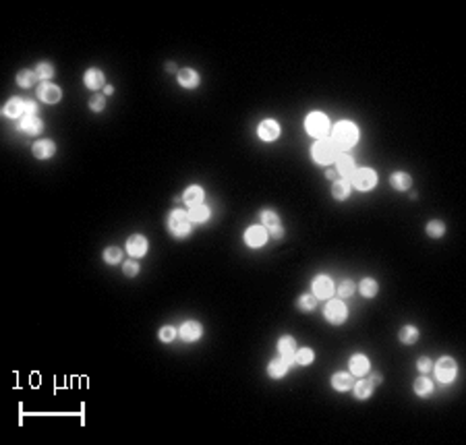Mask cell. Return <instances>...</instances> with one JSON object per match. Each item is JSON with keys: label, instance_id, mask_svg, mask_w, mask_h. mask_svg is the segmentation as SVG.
<instances>
[{"label": "cell", "instance_id": "cell-24", "mask_svg": "<svg viewBox=\"0 0 466 445\" xmlns=\"http://www.w3.org/2000/svg\"><path fill=\"white\" fill-rule=\"evenodd\" d=\"M21 130L23 132H27V135H35V132H39L41 130V122H39V118H35V116H25L23 120H21Z\"/></svg>", "mask_w": 466, "mask_h": 445}, {"label": "cell", "instance_id": "cell-28", "mask_svg": "<svg viewBox=\"0 0 466 445\" xmlns=\"http://www.w3.org/2000/svg\"><path fill=\"white\" fill-rule=\"evenodd\" d=\"M261 224L268 226V230H272V228H276V226H282V224H280V215H278L276 211H272V209L261 211Z\"/></svg>", "mask_w": 466, "mask_h": 445}, {"label": "cell", "instance_id": "cell-34", "mask_svg": "<svg viewBox=\"0 0 466 445\" xmlns=\"http://www.w3.org/2000/svg\"><path fill=\"white\" fill-rule=\"evenodd\" d=\"M35 73L33 71H21L19 73V77H17V83L21 85V87H31L33 83H35Z\"/></svg>", "mask_w": 466, "mask_h": 445}, {"label": "cell", "instance_id": "cell-45", "mask_svg": "<svg viewBox=\"0 0 466 445\" xmlns=\"http://www.w3.org/2000/svg\"><path fill=\"white\" fill-rule=\"evenodd\" d=\"M268 234H270L272 238H282V236H284V228H282V226H276V228H272Z\"/></svg>", "mask_w": 466, "mask_h": 445}, {"label": "cell", "instance_id": "cell-35", "mask_svg": "<svg viewBox=\"0 0 466 445\" xmlns=\"http://www.w3.org/2000/svg\"><path fill=\"white\" fill-rule=\"evenodd\" d=\"M443 232H446V228H443V224H441L439 219H431L429 224H427V234L429 236L439 238V236H443Z\"/></svg>", "mask_w": 466, "mask_h": 445}, {"label": "cell", "instance_id": "cell-14", "mask_svg": "<svg viewBox=\"0 0 466 445\" xmlns=\"http://www.w3.org/2000/svg\"><path fill=\"white\" fill-rule=\"evenodd\" d=\"M280 135V124L276 120H263L259 124V137L263 141H274Z\"/></svg>", "mask_w": 466, "mask_h": 445}, {"label": "cell", "instance_id": "cell-46", "mask_svg": "<svg viewBox=\"0 0 466 445\" xmlns=\"http://www.w3.org/2000/svg\"><path fill=\"white\" fill-rule=\"evenodd\" d=\"M371 381L373 383H382V375H371Z\"/></svg>", "mask_w": 466, "mask_h": 445}, {"label": "cell", "instance_id": "cell-7", "mask_svg": "<svg viewBox=\"0 0 466 445\" xmlns=\"http://www.w3.org/2000/svg\"><path fill=\"white\" fill-rule=\"evenodd\" d=\"M325 319L334 325H340L346 319V306L340 300H329L325 304Z\"/></svg>", "mask_w": 466, "mask_h": 445}, {"label": "cell", "instance_id": "cell-8", "mask_svg": "<svg viewBox=\"0 0 466 445\" xmlns=\"http://www.w3.org/2000/svg\"><path fill=\"white\" fill-rule=\"evenodd\" d=\"M334 294V282H331L327 276H319L313 282V296L315 298H327Z\"/></svg>", "mask_w": 466, "mask_h": 445}, {"label": "cell", "instance_id": "cell-10", "mask_svg": "<svg viewBox=\"0 0 466 445\" xmlns=\"http://www.w3.org/2000/svg\"><path fill=\"white\" fill-rule=\"evenodd\" d=\"M270 238V234L265 232L261 226H253L245 232V242L249 244V247H261V244H265V240Z\"/></svg>", "mask_w": 466, "mask_h": 445}, {"label": "cell", "instance_id": "cell-11", "mask_svg": "<svg viewBox=\"0 0 466 445\" xmlns=\"http://www.w3.org/2000/svg\"><path fill=\"white\" fill-rule=\"evenodd\" d=\"M371 369V363L367 356L363 354H354L350 359V375H357V377H365Z\"/></svg>", "mask_w": 466, "mask_h": 445}, {"label": "cell", "instance_id": "cell-12", "mask_svg": "<svg viewBox=\"0 0 466 445\" xmlns=\"http://www.w3.org/2000/svg\"><path fill=\"white\" fill-rule=\"evenodd\" d=\"M201 333H203V329H201V325H199L197 321H187V323L181 325V338L185 342L199 340V338H201Z\"/></svg>", "mask_w": 466, "mask_h": 445}, {"label": "cell", "instance_id": "cell-4", "mask_svg": "<svg viewBox=\"0 0 466 445\" xmlns=\"http://www.w3.org/2000/svg\"><path fill=\"white\" fill-rule=\"evenodd\" d=\"M327 128H329V122H327V118H325L321 112L309 114V118H307V130H309L311 137L321 139L325 132H327Z\"/></svg>", "mask_w": 466, "mask_h": 445}, {"label": "cell", "instance_id": "cell-39", "mask_svg": "<svg viewBox=\"0 0 466 445\" xmlns=\"http://www.w3.org/2000/svg\"><path fill=\"white\" fill-rule=\"evenodd\" d=\"M122 272H124L129 278H133V276H137L139 265L135 263V259H133V261H126V263H124V267H122Z\"/></svg>", "mask_w": 466, "mask_h": 445}, {"label": "cell", "instance_id": "cell-23", "mask_svg": "<svg viewBox=\"0 0 466 445\" xmlns=\"http://www.w3.org/2000/svg\"><path fill=\"white\" fill-rule=\"evenodd\" d=\"M25 110V102L23 100H19V98H11L5 106V114L11 116V118H17L21 112Z\"/></svg>", "mask_w": 466, "mask_h": 445}, {"label": "cell", "instance_id": "cell-17", "mask_svg": "<svg viewBox=\"0 0 466 445\" xmlns=\"http://www.w3.org/2000/svg\"><path fill=\"white\" fill-rule=\"evenodd\" d=\"M185 203L187 205H191V207H195V205H201L203 203V189L201 187H189L187 191H185Z\"/></svg>", "mask_w": 466, "mask_h": 445}, {"label": "cell", "instance_id": "cell-41", "mask_svg": "<svg viewBox=\"0 0 466 445\" xmlns=\"http://www.w3.org/2000/svg\"><path fill=\"white\" fill-rule=\"evenodd\" d=\"M174 336H176L174 327H162V329H160V340H162V342H172Z\"/></svg>", "mask_w": 466, "mask_h": 445}, {"label": "cell", "instance_id": "cell-26", "mask_svg": "<svg viewBox=\"0 0 466 445\" xmlns=\"http://www.w3.org/2000/svg\"><path fill=\"white\" fill-rule=\"evenodd\" d=\"M373 385L375 383L371 379H361L359 383H354V393H357V397L365 399V397H369L373 393Z\"/></svg>", "mask_w": 466, "mask_h": 445}, {"label": "cell", "instance_id": "cell-18", "mask_svg": "<svg viewBox=\"0 0 466 445\" xmlns=\"http://www.w3.org/2000/svg\"><path fill=\"white\" fill-rule=\"evenodd\" d=\"M278 350H280V354L284 356L286 361H290L292 356L296 354V346H294V340H292L290 336H284V338H280V342H278Z\"/></svg>", "mask_w": 466, "mask_h": 445}, {"label": "cell", "instance_id": "cell-42", "mask_svg": "<svg viewBox=\"0 0 466 445\" xmlns=\"http://www.w3.org/2000/svg\"><path fill=\"white\" fill-rule=\"evenodd\" d=\"M352 290H354V284L352 282H342L340 284V288H338V292H340V296H350L352 294Z\"/></svg>", "mask_w": 466, "mask_h": 445}, {"label": "cell", "instance_id": "cell-32", "mask_svg": "<svg viewBox=\"0 0 466 445\" xmlns=\"http://www.w3.org/2000/svg\"><path fill=\"white\" fill-rule=\"evenodd\" d=\"M359 290H361V294H363V296L371 298V296H375V294H377V282H375V280H371V278H367V280H363V282H361Z\"/></svg>", "mask_w": 466, "mask_h": 445}, {"label": "cell", "instance_id": "cell-6", "mask_svg": "<svg viewBox=\"0 0 466 445\" xmlns=\"http://www.w3.org/2000/svg\"><path fill=\"white\" fill-rule=\"evenodd\" d=\"M435 373H437V379L441 383H450L456 377V363L450 359V356H443V359H439L435 365Z\"/></svg>", "mask_w": 466, "mask_h": 445}, {"label": "cell", "instance_id": "cell-29", "mask_svg": "<svg viewBox=\"0 0 466 445\" xmlns=\"http://www.w3.org/2000/svg\"><path fill=\"white\" fill-rule=\"evenodd\" d=\"M331 195H334L336 199H346L348 195H350V185H348V181H336L334 183V187H331Z\"/></svg>", "mask_w": 466, "mask_h": 445}, {"label": "cell", "instance_id": "cell-33", "mask_svg": "<svg viewBox=\"0 0 466 445\" xmlns=\"http://www.w3.org/2000/svg\"><path fill=\"white\" fill-rule=\"evenodd\" d=\"M35 77L37 79H50L52 75H54V66L52 64H48V62H41V64H37L35 66Z\"/></svg>", "mask_w": 466, "mask_h": 445}, {"label": "cell", "instance_id": "cell-36", "mask_svg": "<svg viewBox=\"0 0 466 445\" xmlns=\"http://www.w3.org/2000/svg\"><path fill=\"white\" fill-rule=\"evenodd\" d=\"M104 259H106L108 263H118V261L122 259V253H120L118 247H108V249L104 251Z\"/></svg>", "mask_w": 466, "mask_h": 445}, {"label": "cell", "instance_id": "cell-22", "mask_svg": "<svg viewBox=\"0 0 466 445\" xmlns=\"http://www.w3.org/2000/svg\"><path fill=\"white\" fill-rule=\"evenodd\" d=\"M85 85L90 89H100L104 85V73L98 69H90L85 73Z\"/></svg>", "mask_w": 466, "mask_h": 445}, {"label": "cell", "instance_id": "cell-3", "mask_svg": "<svg viewBox=\"0 0 466 445\" xmlns=\"http://www.w3.org/2000/svg\"><path fill=\"white\" fill-rule=\"evenodd\" d=\"M334 158H338V147L336 143H331V141H317L313 145V160L319 162V164H327L331 162Z\"/></svg>", "mask_w": 466, "mask_h": 445}, {"label": "cell", "instance_id": "cell-1", "mask_svg": "<svg viewBox=\"0 0 466 445\" xmlns=\"http://www.w3.org/2000/svg\"><path fill=\"white\" fill-rule=\"evenodd\" d=\"M359 139V130L352 122H338L334 128V143L340 149H350Z\"/></svg>", "mask_w": 466, "mask_h": 445}, {"label": "cell", "instance_id": "cell-30", "mask_svg": "<svg viewBox=\"0 0 466 445\" xmlns=\"http://www.w3.org/2000/svg\"><path fill=\"white\" fill-rule=\"evenodd\" d=\"M400 340H402L404 344H414V342L418 340V329L412 327V325H404V327L400 329Z\"/></svg>", "mask_w": 466, "mask_h": 445}, {"label": "cell", "instance_id": "cell-16", "mask_svg": "<svg viewBox=\"0 0 466 445\" xmlns=\"http://www.w3.org/2000/svg\"><path fill=\"white\" fill-rule=\"evenodd\" d=\"M286 373H288V361L284 356H278V359H274L268 365V375L274 377V379H280V377H284Z\"/></svg>", "mask_w": 466, "mask_h": 445}, {"label": "cell", "instance_id": "cell-21", "mask_svg": "<svg viewBox=\"0 0 466 445\" xmlns=\"http://www.w3.org/2000/svg\"><path fill=\"white\" fill-rule=\"evenodd\" d=\"M179 83H181L183 87L193 89V87L199 85V75H197L193 69H183V71H179Z\"/></svg>", "mask_w": 466, "mask_h": 445}, {"label": "cell", "instance_id": "cell-13", "mask_svg": "<svg viewBox=\"0 0 466 445\" xmlns=\"http://www.w3.org/2000/svg\"><path fill=\"white\" fill-rule=\"evenodd\" d=\"M37 96L46 104H54V102L60 100V89L56 85H52V83H41L39 89H37Z\"/></svg>", "mask_w": 466, "mask_h": 445}, {"label": "cell", "instance_id": "cell-20", "mask_svg": "<svg viewBox=\"0 0 466 445\" xmlns=\"http://www.w3.org/2000/svg\"><path fill=\"white\" fill-rule=\"evenodd\" d=\"M390 183H392V187H394L396 191H406V189H410V185H412L410 176H408L406 172H394L392 178H390Z\"/></svg>", "mask_w": 466, "mask_h": 445}, {"label": "cell", "instance_id": "cell-9", "mask_svg": "<svg viewBox=\"0 0 466 445\" xmlns=\"http://www.w3.org/2000/svg\"><path fill=\"white\" fill-rule=\"evenodd\" d=\"M126 251L131 257H143L147 253V240L141 234H135L126 240Z\"/></svg>", "mask_w": 466, "mask_h": 445}, {"label": "cell", "instance_id": "cell-43", "mask_svg": "<svg viewBox=\"0 0 466 445\" xmlns=\"http://www.w3.org/2000/svg\"><path fill=\"white\" fill-rule=\"evenodd\" d=\"M416 367H418L420 373H429V371L433 369V363H431L429 359H420V361L416 363Z\"/></svg>", "mask_w": 466, "mask_h": 445}, {"label": "cell", "instance_id": "cell-25", "mask_svg": "<svg viewBox=\"0 0 466 445\" xmlns=\"http://www.w3.org/2000/svg\"><path fill=\"white\" fill-rule=\"evenodd\" d=\"M189 217H191V221H195V224H203V221L209 219V209L205 205H195V207H191Z\"/></svg>", "mask_w": 466, "mask_h": 445}, {"label": "cell", "instance_id": "cell-47", "mask_svg": "<svg viewBox=\"0 0 466 445\" xmlns=\"http://www.w3.org/2000/svg\"><path fill=\"white\" fill-rule=\"evenodd\" d=\"M112 92H114V89H112V85H106V87H104V94H106V96H110Z\"/></svg>", "mask_w": 466, "mask_h": 445}, {"label": "cell", "instance_id": "cell-37", "mask_svg": "<svg viewBox=\"0 0 466 445\" xmlns=\"http://www.w3.org/2000/svg\"><path fill=\"white\" fill-rule=\"evenodd\" d=\"M294 361H296L299 365H309L311 361H313V350H311V348H303V350H299V352H296V356H294Z\"/></svg>", "mask_w": 466, "mask_h": 445}, {"label": "cell", "instance_id": "cell-19", "mask_svg": "<svg viewBox=\"0 0 466 445\" xmlns=\"http://www.w3.org/2000/svg\"><path fill=\"white\" fill-rule=\"evenodd\" d=\"M331 385H334V389H338V391H346L354 385V379H352L350 373H336L334 379H331Z\"/></svg>", "mask_w": 466, "mask_h": 445}, {"label": "cell", "instance_id": "cell-38", "mask_svg": "<svg viewBox=\"0 0 466 445\" xmlns=\"http://www.w3.org/2000/svg\"><path fill=\"white\" fill-rule=\"evenodd\" d=\"M299 308H303V310H313L315 308V304H317V300H315V296H309V294H305V296H301L299 298Z\"/></svg>", "mask_w": 466, "mask_h": 445}, {"label": "cell", "instance_id": "cell-40", "mask_svg": "<svg viewBox=\"0 0 466 445\" xmlns=\"http://www.w3.org/2000/svg\"><path fill=\"white\" fill-rule=\"evenodd\" d=\"M104 106H106V102H104V98H102V96H94V98L90 100V108L94 110V112H102Z\"/></svg>", "mask_w": 466, "mask_h": 445}, {"label": "cell", "instance_id": "cell-5", "mask_svg": "<svg viewBox=\"0 0 466 445\" xmlns=\"http://www.w3.org/2000/svg\"><path fill=\"white\" fill-rule=\"evenodd\" d=\"M377 183V176L371 168H361V170H354L352 174V185L357 187L359 191H371Z\"/></svg>", "mask_w": 466, "mask_h": 445}, {"label": "cell", "instance_id": "cell-27", "mask_svg": "<svg viewBox=\"0 0 466 445\" xmlns=\"http://www.w3.org/2000/svg\"><path fill=\"white\" fill-rule=\"evenodd\" d=\"M336 168H338V174H342V176L354 174V162H352V158H348V155H340L338 162H336Z\"/></svg>", "mask_w": 466, "mask_h": 445}, {"label": "cell", "instance_id": "cell-15", "mask_svg": "<svg viewBox=\"0 0 466 445\" xmlns=\"http://www.w3.org/2000/svg\"><path fill=\"white\" fill-rule=\"evenodd\" d=\"M54 151H56V145H54L50 139H41V141H37V143L33 145V155H35V158H39V160L52 158Z\"/></svg>", "mask_w": 466, "mask_h": 445}, {"label": "cell", "instance_id": "cell-31", "mask_svg": "<svg viewBox=\"0 0 466 445\" xmlns=\"http://www.w3.org/2000/svg\"><path fill=\"white\" fill-rule=\"evenodd\" d=\"M414 391L418 395H429L433 391V383L427 379V377H418V379L414 381Z\"/></svg>", "mask_w": 466, "mask_h": 445}, {"label": "cell", "instance_id": "cell-2", "mask_svg": "<svg viewBox=\"0 0 466 445\" xmlns=\"http://www.w3.org/2000/svg\"><path fill=\"white\" fill-rule=\"evenodd\" d=\"M168 228L176 238H185L191 232V217L183 209H174L168 217Z\"/></svg>", "mask_w": 466, "mask_h": 445}, {"label": "cell", "instance_id": "cell-44", "mask_svg": "<svg viewBox=\"0 0 466 445\" xmlns=\"http://www.w3.org/2000/svg\"><path fill=\"white\" fill-rule=\"evenodd\" d=\"M25 112H27L29 116H35V112H37V104H35L33 100L25 102Z\"/></svg>", "mask_w": 466, "mask_h": 445}]
</instances>
